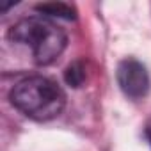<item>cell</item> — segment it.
Segmentation results:
<instances>
[{"label": "cell", "mask_w": 151, "mask_h": 151, "mask_svg": "<svg viewBox=\"0 0 151 151\" xmlns=\"http://www.w3.org/2000/svg\"><path fill=\"white\" fill-rule=\"evenodd\" d=\"M11 103L30 119L50 121L64 110L66 94L57 82L36 75L20 80L13 87Z\"/></svg>", "instance_id": "1"}, {"label": "cell", "mask_w": 151, "mask_h": 151, "mask_svg": "<svg viewBox=\"0 0 151 151\" xmlns=\"http://www.w3.org/2000/svg\"><path fill=\"white\" fill-rule=\"evenodd\" d=\"M9 39L30 48L34 60L39 66H48L60 57L68 45L66 32L53 22L30 16L23 18L9 29Z\"/></svg>", "instance_id": "2"}, {"label": "cell", "mask_w": 151, "mask_h": 151, "mask_svg": "<svg viewBox=\"0 0 151 151\" xmlns=\"http://www.w3.org/2000/svg\"><path fill=\"white\" fill-rule=\"evenodd\" d=\"M117 84L128 98H144L149 91V75L146 66L135 59H124L117 66Z\"/></svg>", "instance_id": "3"}, {"label": "cell", "mask_w": 151, "mask_h": 151, "mask_svg": "<svg viewBox=\"0 0 151 151\" xmlns=\"http://www.w3.org/2000/svg\"><path fill=\"white\" fill-rule=\"evenodd\" d=\"M36 9L39 13H43L46 16H53V18H64V20H75L77 18V9H75L71 4H64V2L39 4Z\"/></svg>", "instance_id": "4"}, {"label": "cell", "mask_w": 151, "mask_h": 151, "mask_svg": "<svg viewBox=\"0 0 151 151\" xmlns=\"http://www.w3.org/2000/svg\"><path fill=\"white\" fill-rule=\"evenodd\" d=\"M64 80L71 87H80L84 84V80H86V66H84V62L82 60L71 62L64 71Z\"/></svg>", "instance_id": "5"}, {"label": "cell", "mask_w": 151, "mask_h": 151, "mask_svg": "<svg viewBox=\"0 0 151 151\" xmlns=\"http://www.w3.org/2000/svg\"><path fill=\"white\" fill-rule=\"evenodd\" d=\"M146 135H147V139H149V142H151V123L147 124V130H146Z\"/></svg>", "instance_id": "6"}]
</instances>
